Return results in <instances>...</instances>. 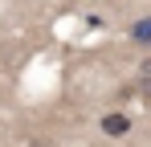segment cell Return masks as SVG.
<instances>
[{
  "instance_id": "1",
  "label": "cell",
  "mask_w": 151,
  "mask_h": 147,
  "mask_svg": "<svg viewBox=\"0 0 151 147\" xmlns=\"http://www.w3.org/2000/svg\"><path fill=\"white\" fill-rule=\"evenodd\" d=\"M102 131L119 139V135H127V131H131V119H127L123 110H110V115H102Z\"/></svg>"
},
{
  "instance_id": "2",
  "label": "cell",
  "mask_w": 151,
  "mask_h": 147,
  "mask_svg": "<svg viewBox=\"0 0 151 147\" xmlns=\"http://www.w3.org/2000/svg\"><path fill=\"white\" fill-rule=\"evenodd\" d=\"M131 41L143 45V49H151V17H139V21L131 24Z\"/></svg>"
},
{
  "instance_id": "3",
  "label": "cell",
  "mask_w": 151,
  "mask_h": 147,
  "mask_svg": "<svg viewBox=\"0 0 151 147\" xmlns=\"http://www.w3.org/2000/svg\"><path fill=\"white\" fill-rule=\"evenodd\" d=\"M135 90H139V94L151 102V74H143V78H139V86H135Z\"/></svg>"
}]
</instances>
